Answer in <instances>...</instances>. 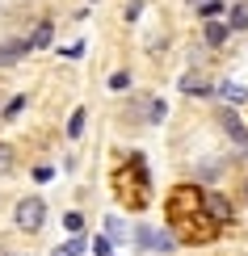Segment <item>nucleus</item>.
I'll use <instances>...</instances> for the list:
<instances>
[{
    "label": "nucleus",
    "mask_w": 248,
    "mask_h": 256,
    "mask_svg": "<svg viewBox=\"0 0 248 256\" xmlns=\"http://www.w3.org/2000/svg\"><path fill=\"white\" fill-rule=\"evenodd\" d=\"M63 231H68V236H80L84 231V214L80 210H68V214H63Z\"/></svg>",
    "instance_id": "nucleus-13"
},
{
    "label": "nucleus",
    "mask_w": 248,
    "mask_h": 256,
    "mask_svg": "<svg viewBox=\"0 0 248 256\" xmlns=\"http://www.w3.org/2000/svg\"><path fill=\"white\" fill-rule=\"evenodd\" d=\"M227 30H240V34L248 30V4H235V8H231V17H227Z\"/></svg>",
    "instance_id": "nucleus-12"
},
{
    "label": "nucleus",
    "mask_w": 248,
    "mask_h": 256,
    "mask_svg": "<svg viewBox=\"0 0 248 256\" xmlns=\"http://www.w3.org/2000/svg\"><path fill=\"white\" fill-rule=\"evenodd\" d=\"M105 231H110V236H122V222H118V218L110 214V218H105Z\"/></svg>",
    "instance_id": "nucleus-22"
},
{
    "label": "nucleus",
    "mask_w": 248,
    "mask_h": 256,
    "mask_svg": "<svg viewBox=\"0 0 248 256\" xmlns=\"http://www.w3.org/2000/svg\"><path fill=\"white\" fill-rule=\"evenodd\" d=\"M181 92H189V97H210L214 84H210L206 76H198V72H189V76L181 80Z\"/></svg>",
    "instance_id": "nucleus-8"
},
{
    "label": "nucleus",
    "mask_w": 248,
    "mask_h": 256,
    "mask_svg": "<svg viewBox=\"0 0 248 256\" xmlns=\"http://www.w3.org/2000/svg\"><path fill=\"white\" fill-rule=\"evenodd\" d=\"M30 55V42L26 38H5L0 42V68H13V63H21Z\"/></svg>",
    "instance_id": "nucleus-6"
},
{
    "label": "nucleus",
    "mask_w": 248,
    "mask_h": 256,
    "mask_svg": "<svg viewBox=\"0 0 248 256\" xmlns=\"http://www.w3.org/2000/svg\"><path fill=\"white\" fill-rule=\"evenodd\" d=\"M26 42H30V50H47L51 42H55V26H51V21H42V26H38Z\"/></svg>",
    "instance_id": "nucleus-9"
},
{
    "label": "nucleus",
    "mask_w": 248,
    "mask_h": 256,
    "mask_svg": "<svg viewBox=\"0 0 248 256\" xmlns=\"http://www.w3.org/2000/svg\"><path fill=\"white\" fill-rule=\"evenodd\" d=\"M84 130V110H72V118H68V138H80Z\"/></svg>",
    "instance_id": "nucleus-16"
},
{
    "label": "nucleus",
    "mask_w": 248,
    "mask_h": 256,
    "mask_svg": "<svg viewBox=\"0 0 248 256\" xmlns=\"http://www.w3.org/2000/svg\"><path fill=\"white\" fill-rule=\"evenodd\" d=\"M131 240L143 252H172L177 248V236H172V231H156V227H147V222H139V227L131 231Z\"/></svg>",
    "instance_id": "nucleus-4"
},
{
    "label": "nucleus",
    "mask_w": 248,
    "mask_h": 256,
    "mask_svg": "<svg viewBox=\"0 0 248 256\" xmlns=\"http://www.w3.org/2000/svg\"><path fill=\"white\" fill-rule=\"evenodd\" d=\"M110 88H114V92L131 88V72H114V76H110Z\"/></svg>",
    "instance_id": "nucleus-17"
},
{
    "label": "nucleus",
    "mask_w": 248,
    "mask_h": 256,
    "mask_svg": "<svg viewBox=\"0 0 248 256\" xmlns=\"http://www.w3.org/2000/svg\"><path fill=\"white\" fill-rule=\"evenodd\" d=\"M147 122H164V101H152V114H147Z\"/></svg>",
    "instance_id": "nucleus-20"
},
{
    "label": "nucleus",
    "mask_w": 248,
    "mask_h": 256,
    "mask_svg": "<svg viewBox=\"0 0 248 256\" xmlns=\"http://www.w3.org/2000/svg\"><path fill=\"white\" fill-rule=\"evenodd\" d=\"M21 110H26V97H13V101L5 105V114H0V118H17Z\"/></svg>",
    "instance_id": "nucleus-18"
},
{
    "label": "nucleus",
    "mask_w": 248,
    "mask_h": 256,
    "mask_svg": "<svg viewBox=\"0 0 248 256\" xmlns=\"http://www.w3.org/2000/svg\"><path fill=\"white\" fill-rule=\"evenodd\" d=\"M139 13H143V4H139V0H131V4H126V13H122V17H126V21H139Z\"/></svg>",
    "instance_id": "nucleus-21"
},
{
    "label": "nucleus",
    "mask_w": 248,
    "mask_h": 256,
    "mask_svg": "<svg viewBox=\"0 0 248 256\" xmlns=\"http://www.w3.org/2000/svg\"><path fill=\"white\" fill-rule=\"evenodd\" d=\"M240 202H244V206H248V176L240 180Z\"/></svg>",
    "instance_id": "nucleus-23"
},
{
    "label": "nucleus",
    "mask_w": 248,
    "mask_h": 256,
    "mask_svg": "<svg viewBox=\"0 0 248 256\" xmlns=\"http://www.w3.org/2000/svg\"><path fill=\"white\" fill-rule=\"evenodd\" d=\"M114 198L122 202V210H143L152 198V180H147L143 156H126L114 172Z\"/></svg>",
    "instance_id": "nucleus-1"
},
{
    "label": "nucleus",
    "mask_w": 248,
    "mask_h": 256,
    "mask_svg": "<svg viewBox=\"0 0 248 256\" xmlns=\"http://www.w3.org/2000/svg\"><path fill=\"white\" fill-rule=\"evenodd\" d=\"M93 252H97V256H114V240H110V236H101V240L93 244Z\"/></svg>",
    "instance_id": "nucleus-19"
},
{
    "label": "nucleus",
    "mask_w": 248,
    "mask_h": 256,
    "mask_svg": "<svg viewBox=\"0 0 248 256\" xmlns=\"http://www.w3.org/2000/svg\"><path fill=\"white\" fill-rule=\"evenodd\" d=\"M17 172V147L0 138V176H13Z\"/></svg>",
    "instance_id": "nucleus-10"
},
{
    "label": "nucleus",
    "mask_w": 248,
    "mask_h": 256,
    "mask_svg": "<svg viewBox=\"0 0 248 256\" xmlns=\"http://www.w3.org/2000/svg\"><path fill=\"white\" fill-rule=\"evenodd\" d=\"M214 122H219V126H223V134L235 143V152L248 156V122L240 118V114H235L231 105H219V110H214Z\"/></svg>",
    "instance_id": "nucleus-3"
},
{
    "label": "nucleus",
    "mask_w": 248,
    "mask_h": 256,
    "mask_svg": "<svg viewBox=\"0 0 248 256\" xmlns=\"http://www.w3.org/2000/svg\"><path fill=\"white\" fill-rule=\"evenodd\" d=\"M193 13H198L202 21H214V17L223 13V0H206V4H202V8H193Z\"/></svg>",
    "instance_id": "nucleus-15"
},
{
    "label": "nucleus",
    "mask_w": 248,
    "mask_h": 256,
    "mask_svg": "<svg viewBox=\"0 0 248 256\" xmlns=\"http://www.w3.org/2000/svg\"><path fill=\"white\" fill-rule=\"evenodd\" d=\"M227 34H231V30L223 26L219 17H214V21H202V38H206V46H210V50H214V46H223V42H227Z\"/></svg>",
    "instance_id": "nucleus-7"
},
{
    "label": "nucleus",
    "mask_w": 248,
    "mask_h": 256,
    "mask_svg": "<svg viewBox=\"0 0 248 256\" xmlns=\"http://www.w3.org/2000/svg\"><path fill=\"white\" fill-rule=\"evenodd\" d=\"M185 4H189V8H202V4H206V0H185Z\"/></svg>",
    "instance_id": "nucleus-24"
},
{
    "label": "nucleus",
    "mask_w": 248,
    "mask_h": 256,
    "mask_svg": "<svg viewBox=\"0 0 248 256\" xmlns=\"http://www.w3.org/2000/svg\"><path fill=\"white\" fill-rule=\"evenodd\" d=\"M13 227H17V231H26V236H38V231L47 227V202H42L38 194L21 198V202H17V210H13Z\"/></svg>",
    "instance_id": "nucleus-2"
},
{
    "label": "nucleus",
    "mask_w": 248,
    "mask_h": 256,
    "mask_svg": "<svg viewBox=\"0 0 248 256\" xmlns=\"http://www.w3.org/2000/svg\"><path fill=\"white\" fill-rule=\"evenodd\" d=\"M219 92H223L227 101H248V88H244V84H235V80H223Z\"/></svg>",
    "instance_id": "nucleus-11"
},
{
    "label": "nucleus",
    "mask_w": 248,
    "mask_h": 256,
    "mask_svg": "<svg viewBox=\"0 0 248 256\" xmlns=\"http://www.w3.org/2000/svg\"><path fill=\"white\" fill-rule=\"evenodd\" d=\"M80 252H84V240H80V236H72L68 244H59V248L51 252V256H80Z\"/></svg>",
    "instance_id": "nucleus-14"
},
{
    "label": "nucleus",
    "mask_w": 248,
    "mask_h": 256,
    "mask_svg": "<svg viewBox=\"0 0 248 256\" xmlns=\"http://www.w3.org/2000/svg\"><path fill=\"white\" fill-rule=\"evenodd\" d=\"M202 210H206V214L219 222V227H227V222L235 218V206H231V198H223L219 189H206L202 185Z\"/></svg>",
    "instance_id": "nucleus-5"
}]
</instances>
